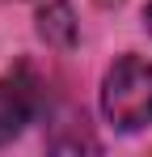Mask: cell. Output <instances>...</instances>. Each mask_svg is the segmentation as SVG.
<instances>
[{
    "label": "cell",
    "mask_w": 152,
    "mask_h": 157,
    "mask_svg": "<svg viewBox=\"0 0 152 157\" xmlns=\"http://www.w3.org/2000/svg\"><path fill=\"white\" fill-rule=\"evenodd\" d=\"M101 115L114 132H139L152 123V64L139 55H118L101 81Z\"/></svg>",
    "instance_id": "6da1fadb"
},
{
    "label": "cell",
    "mask_w": 152,
    "mask_h": 157,
    "mask_svg": "<svg viewBox=\"0 0 152 157\" xmlns=\"http://www.w3.org/2000/svg\"><path fill=\"white\" fill-rule=\"evenodd\" d=\"M30 115H34V89H25L21 81H0V144L21 136Z\"/></svg>",
    "instance_id": "7a4b0ae2"
},
{
    "label": "cell",
    "mask_w": 152,
    "mask_h": 157,
    "mask_svg": "<svg viewBox=\"0 0 152 157\" xmlns=\"http://www.w3.org/2000/svg\"><path fill=\"white\" fill-rule=\"evenodd\" d=\"M38 34H42L47 47H59V51L76 47L80 26H76V17H72V4H68V0H51L47 9L38 13Z\"/></svg>",
    "instance_id": "3957f363"
},
{
    "label": "cell",
    "mask_w": 152,
    "mask_h": 157,
    "mask_svg": "<svg viewBox=\"0 0 152 157\" xmlns=\"http://www.w3.org/2000/svg\"><path fill=\"white\" fill-rule=\"evenodd\" d=\"M144 21H148V30H152V4H148V13H144Z\"/></svg>",
    "instance_id": "277c9868"
},
{
    "label": "cell",
    "mask_w": 152,
    "mask_h": 157,
    "mask_svg": "<svg viewBox=\"0 0 152 157\" xmlns=\"http://www.w3.org/2000/svg\"><path fill=\"white\" fill-rule=\"evenodd\" d=\"M101 4H118V0H101Z\"/></svg>",
    "instance_id": "5b68a950"
}]
</instances>
